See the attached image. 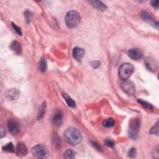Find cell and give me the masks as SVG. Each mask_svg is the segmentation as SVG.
I'll list each match as a JSON object with an SVG mask.
<instances>
[{"label":"cell","instance_id":"6","mask_svg":"<svg viewBox=\"0 0 159 159\" xmlns=\"http://www.w3.org/2000/svg\"><path fill=\"white\" fill-rule=\"evenodd\" d=\"M120 87H121L122 90L128 95L132 96L135 94V86L132 82L130 81H123L122 83H120Z\"/></svg>","mask_w":159,"mask_h":159},{"label":"cell","instance_id":"29","mask_svg":"<svg viewBox=\"0 0 159 159\" xmlns=\"http://www.w3.org/2000/svg\"><path fill=\"white\" fill-rule=\"evenodd\" d=\"M11 24H12V26H13V29H14V31H15L16 32H17V34H18V35H19V36H22V32H21V29L20 27L16 26V25L15 24H14L13 23H12Z\"/></svg>","mask_w":159,"mask_h":159},{"label":"cell","instance_id":"14","mask_svg":"<svg viewBox=\"0 0 159 159\" xmlns=\"http://www.w3.org/2000/svg\"><path fill=\"white\" fill-rule=\"evenodd\" d=\"M10 48L17 55H20L22 53L21 46L18 41H13L10 45Z\"/></svg>","mask_w":159,"mask_h":159},{"label":"cell","instance_id":"3","mask_svg":"<svg viewBox=\"0 0 159 159\" xmlns=\"http://www.w3.org/2000/svg\"><path fill=\"white\" fill-rule=\"evenodd\" d=\"M134 67L132 64L129 63H125L123 64L119 68L118 75L120 80L123 81L128 80L133 73Z\"/></svg>","mask_w":159,"mask_h":159},{"label":"cell","instance_id":"15","mask_svg":"<svg viewBox=\"0 0 159 159\" xmlns=\"http://www.w3.org/2000/svg\"><path fill=\"white\" fill-rule=\"evenodd\" d=\"M90 3L92 6L95 8L96 9H98L99 11H104L106 9V6L105 4H104L101 1H96V0H93V1H90Z\"/></svg>","mask_w":159,"mask_h":159},{"label":"cell","instance_id":"30","mask_svg":"<svg viewBox=\"0 0 159 159\" xmlns=\"http://www.w3.org/2000/svg\"><path fill=\"white\" fill-rule=\"evenodd\" d=\"M101 63L98 61H94L91 63V66L94 68H98L100 67Z\"/></svg>","mask_w":159,"mask_h":159},{"label":"cell","instance_id":"16","mask_svg":"<svg viewBox=\"0 0 159 159\" xmlns=\"http://www.w3.org/2000/svg\"><path fill=\"white\" fill-rule=\"evenodd\" d=\"M62 96L63 98V99L66 101V103H67V105L70 108H75L76 106V104L75 102L73 100V99L72 98H71L68 94L67 93H62Z\"/></svg>","mask_w":159,"mask_h":159},{"label":"cell","instance_id":"9","mask_svg":"<svg viewBox=\"0 0 159 159\" xmlns=\"http://www.w3.org/2000/svg\"><path fill=\"white\" fill-rule=\"evenodd\" d=\"M128 56L134 60H139L143 57V53L139 48H131L128 51Z\"/></svg>","mask_w":159,"mask_h":159},{"label":"cell","instance_id":"13","mask_svg":"<svg viewBox=\"0 0 159 159\" xmlns=\"http://www.w3.org/2000/svg\"><path fill=\"white\" fill-rule=\"evenodd\" d=\"M85 54L84 49L80 47H75L73 50V56L77 61H81Z\"/></svg>","mask_w":159,"mask_h":159},{"label":"cell","instance_id":"4","mask_svg":"<svg viewBox=\"0 0 159 159\" xmlns=\"http://www.w3.org/2000/svg\"><path fill=\"white\" fill-rule=\"evenodd\" d=\"M140 126V120L138 118H134L130 120L129 128V135L131 139H135L138 136Z\"/></svg>","mask_w":159,"mask_h":159},{"label":"cell","instance_id":"8","mask_svg":"<svg viewBox=\"0 0 159 159\" xmlns=\"http://www.w3.org/2000/svg\"><path fill=\"white\" fill-rule=\"evenodd\" d=\"M140 17L144 21H146L147 23L150 24L151 25L155 27L156 28L158 29V23L157 21H155L152 17V16L145 11H142L140 13Z\"/></svg>","mask_w":159,"mask_h":159},{"label":"cell","instance_id":"18","mask_svg":"<svg viewBox=\"0 0 159 159\" xmlns=\"http://www.w3.org/2000/svg\"><path fill=\"white\" fill-rule=\"evenodd\" d=\"M46 102H43L41 105V106H40L39 111H38L37 116V120L41 119L43 117V116H44L45 113H46Z\"/></svg>","mask_w":159,"mask_h":159},{"label":"cell","instance_id":"21","mask_svg":"<svg viewBox=\"0 0 159 159\" xmlns=\"http://www.w3.org/2000/svg\"><path fill=\"white\" fill-rule=\"evenodd\" d=\"M138 101L140 104V105H141L144 108H146L147 109H149V110H152V109H153V106H152V105H151L150 103H148V102H147L145 101L142 100L141 99H139Z\"/></svg>","mask_w":159,"mask_h":159},{"label":"cell","instance_id":"23","mask_svg":"<svg viewBox=\"0 0 159 159\" xmlns=\"http://www.w3.org/2000/svg\"><path fill=\"white\" fill-rule=\"evenodd\" d=\"M64 157L66 158H73L75 157V152L72 149H68L64 153Z\"/></svg>","mask_w":159,"mask_h":159},{"label":"cell","instance_id":"22","mask_svg":"<svg viewBox=\"0 0 159 159\" xmlns=\"http://www.w3.org/2000/svg\"><path fill=\"white\" fill-rule=\"evenodd\" d=\"M39 69L41 72H45L47 70V62L46 60L42 58L39 63Z\"/></svg>","mask_w":159,"mask_h":159},{"label":"cell","instance_id":"1","mask_svg":"<svg viewBox=\"0 0 159 159\" xmlns=\"http://www.w3.org/2000/svg\"><path fill=\"white\" fill-rule=\"evenodd\" d=\"M64 139L67 143L72 145H76L82 141V135L80 131L76 128H70L64 132Z\"/></svg>","mask_w":159,"mask_h":159},{"label":"cell","instance_id":"12","mask_svg":"<svg viewBox=\"0 0 159 159\" xmlns=\"http://www.w3.org/2000/svg\"><path fill=\"white\" fill-rule=\"evenodd\" d=\"M52 120H53V123L55 125L60 126L62 124V120H63V113L61 110L57 109V110L55 112Z\"/></svg>","mask_w":159,"mask_h":159},{"label":"cell","instance_id":"28","mask_svg":"<svg viewBox=\"0 0 159 159\" xmlns=\"http://www.w3.org/2000/svg\"><path fill=\"white\" fill-rule=\"evenodd\" d=\"M91 145L93 147H94L95 149H96L97 150L100 151V152L102 151V147H101V146L99 144H98L96 142H95V141H91Z\"/></svg>","mask_w":159,"mask_h":159},{"label":"cell","instance_id":"31","mask_svg":"<svg viewBox=\"0 0 159 159\" xmlns=\"http://www.w3.org/2000/svg\"><path fill=\"white\" fill-rule=\"evenodd\" d=\"M0 129H1V138L2 139L4 138L5 135H6V129H5V128L2 125H1V128H0Z\"/></svg>","mask_w":159,"mask_h":159},{"label":"cell","instance_id":"24","mask_svg":"<svg viewBox=\"0 0 159 159\" xmlns=\"http://www.w3.org/2000/svg\"><path fill=\"white\" fill-rule=\"evenodd\" d=\"M32 13L29 10H26L24 12V17L26 19V21L27 24H29L31 23V21L32 19Z\"/></svg>","mask_w":159,"mask_h":159},{"label":"cell","instance_id":"17","mask_svg":"<svg viewBox=\"0 0 159 159\" xmlns=\"http://www.w3.org/2000/svg\"><path fill=\"white\" fill-rule=\"evenodd\" d=\"M52 143L54 147L57 149H59L61 147V140L57 134H54L52 136Z\"/></svg>","mask_w":159,"mask_h":159},{"label":"cell","instance_id":"19","mask_svg":"<svg viewBox=\"0 0 159 159\" xmlns=\"http://www.w3.org/2000/svg\"><path fill=\"white\" fill-rule=\"evenodd\" d=\"M2 149L4 152H14L15 151L14 147L12 142H9V143L3 145L2 147Z\"/></svg>","mask_w":159,"mask_h":159},{"label":"cell","instance_id":"32","mask_svg":"<svg viewBox=\"0 0 159 159\" xmlns=\"http://www.w3.org/2000/svg\"><path fill=\"white\" fill-rule=\"evenodd\" d=\"M150 4L153 7H154L155 8H158L159 6V5H158L159 1H152L150 2Z\"/></svg>","mask_w":159,"mask_h":159},{"label":"cell","instance_id":"11","mask_svg":"<svg viewBox=\"0 0 159 159\" xmlns=\"http://www.w3.org/2000/svg\"><path fill=\"white\" fill-rule=\"evenodd\" d=\"M27 152H28L27 148L23 142H18L17 146H16V154H17L18 156L23 157L27 154Z\"/></svg>","mask_w":159,"mask_h":159},{"label":"cell","instance_id":"20","mask_svg":"<svg viewBox=\"0 0 159 159\" xmlns=\"http://www.w3.org/2000/svg\"><path fill=\"white\" fill-rule=\"evenodd\" d=\"M115 124V121L113 118H108L103 121V125L106 128H112Z\"/></svg>","mask_w":159,"mask_h":159},{"label":"cell","instance_id":"10","mask_svg":"<svg viewBox=\"0 0 159 159\" xmlns=\"http://www.w3.org/2000/svg\"><path fill=\"white\" fill-rule=\"evenodd\" d=\"M20 95V93L18 90L15 89V88H12V89H9L8 90L6 94H5V96H6V98L8 100L11 101H13L17 100L19 98Z\"/></svg>","mask_w":159,"mask_h":159},{"label":"cell","instance_id":"27","mask_svg":"<svg viewBox=\"0 0 159 159\" xmlns=\"http://www.w3.org/2000/svg\"><path fill=\"white\" fill-rule=\"evenodd\" d=\"M104 143H105V145H106L107 147H112L114 146V145H115V142L113 140L109 139H106L105 140V142H104Z\"/></svg>","mask_w":159,"mask_h":159},{"label":"cell","instance_id":"2","mask_svg":"<svg viewBox=\"0 0 159 159\" xmlns=\"http://www.w3.org/2000/svg\"><path fill=\"white\" fill-rule=\"evenodd\" d=\"M80 14L76 11H70L65 16V23L68 28H74L80 22Z\"/></svg>","mask_w":159,"mask_h":159},{"label":"cell","instance_id":"25","mask_svg":"<svg viewBox=\"0 0 159 159\" xmlns=\"http://www.w3.org/2000/svg\"><path fill=\"white\" fill-rule=\"evenodd\" d=\"M150 134H155L156 135H158V122H157L155 125L151 129V130L150 131Z\"/></svg>","mask_w":159,"mask_h":159},{"label":"cell","instance_id":"26","mask_svg":"<svg viewBox=\"0 0 159 159\" xmlns=\"http://www.w3.org/2000/svg\"><path fill=\"white\" fill-rule=\"evenodd\" d=\"M137 154V151L135 148L133 147L131 148V149H129V152H128V156L130 158H134L135 157Z\"/></svg>","mask_w":159,"mask_h":159},{"label":"cell","instance_id":"7","mask_svg":"<svg viewBox=\"0 0 159 159\" xmlns=\"http://www.w3.org/2000/svg\"><path fill=\"white\" fill-rule=\"evenodd\" d=\"M8 128L9 131V133L13 135H16L18 134L20 131V126L19 123L16 121V120L9 119L8 120Z\"/></svg>","mask_w":159,"mask_h":159},{"label":"cell","instance_id":"5","mask_svg":"<svg viewBox=\"0 0 159 159\" xmlns=\"http://www.w3.org/2000/svg\"><path fill=\"white\" fill-rule=\"evenodd\" d=\"M32 153L34 156L39 158H46L48 157V150L46 147L42 144H38L32 149Z\"/></svg>","mask_w":159,"mask_h":159}]
</instances>
